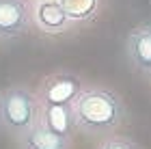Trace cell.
Here are the masks:
<instances>
[{
	"mask_svg": "<svg viewBox=\"0 0 151 149\" xmlns=\"http://www.w3.org/2000/svg\"><path fill=\"white\" fill-rule=\"evenodd\" d=\"M76 132L101 136L119 130L125 119V104L110 89H82L73 99Z\"/></svg>",
	"mask_w": 151,
	"mask_h": 149,
	"instance_id": "6da1fadb",
	"label": "cell"
},
{
	"mask_svg": "<svg viewBox=\"0 0 151 149\" xmlns=\"http://www.w3.org/2000/svg\"><path fill=\"white\" fill-rule=\"evenodd\" d=\"M39 101L28 86L13 84L0 91V130L19 138L37 123Z\"/></svg>",
	"mask_w": 151,
	"mask_h": 149,
	"instance_id": "7a4b0ae2",
	"label": "cell"
},
{
	"mask_svg": "<svg viewBox=\"0 0 151 149\" xmlns=\"http://www.w3.org/2000/svg\"><path fill=\"white\" fill-rule=\"evenodd\" d=\"M80 91H82V80L76 73L58 71L43 78L35 95L39 106H63V104H73Z\"/></svg>",
	"mask_w": 151,
	"mask_h": 149,
	"instance_id": "3957f363",
	"label": "cell"
},
{
	"mask_svg": "<svg viewBox=\"0 0 151 149\" xmlns=\"http://www.w3.org/2000/svg\"><path fill=\"white\" fill-rule=\"evenodd\" d=\"M30 9L26 0H0V41L22 37L30 26Z\"/></svg>",
	"mask_w": 151,
	"mask_h": 149,
	"instance_id": "277c9868",
	"label": "cell"
},
{
	"mask_svg": "<svg viewBox=\"0 0 151 149\" xmlns=\"http://www.w3.org/2000/svg\"><path fill=\"white\" fill-rule=\"evenodd\" d=\"M125 56L132 69L142 76H151V24L136 26L127 32Z\"/></svg>",
	"mask_w": 151,
	"mask_h": 149,
	"instance_id": "5b68a950",
	"label": "cell"
},
{
	"mask_svg": "<svg viewBox=\"0 0 151 149\" xmlns=\"http://www.w3.org/2000/svg\"><path fill=\"white\" fill-rule=\"evenodd\" d=\"M37 123L47 127L54 134L71 138L76 134V119H73V108L71 104L63 106H39V117Z\"/></svg>",
	"mask_w": 151,
	"mask_h": 149,
	"instance_id": "8992f818",
	"label": "cell"
},
{
	"mask_svg": "<svg viewBox=\"0 0 151 149\" xmlns=\"http://www.w3.org/2000/svg\"><path fill=\"white\" fill-rule=\"evenodd\" d=\"M19 149H69L71 138L50 132L41 123H35L28 132H24L17 138Z\"/></svg>",
	"mask_w": 151,
	"mask_h": 149,
	"instance_id": "52a82bcc",
	"label": "cell"
},
{
	"mask_svg": "<svg viewBox=\"0 0 151 149\" xmlns=\"http://www.w3.org/2000/svg\"><path fill=\"white\" fill-rule=\"evenodd\" d=\"M35 22L45 32H63L67 30L71 19L67 17V13L58 4V0H41L35 6Z\"/></svg>",
	"mask_w": 151,
	"mask_h": 149,
	"instance_id": "ba28073f",
	"label": "cell"
},
{
	"mask_svg": "<svg viewBox=\"0 0 151 149\" xmlns=\"http://www.w3.org/2000/svg\"><path fill=\"white\" fill-rule=\"evenodd\" d=\"M58 4L71 22H88L97 13L99 0H58Z\"/></svg>",
	"mask_w": 151,
	"mask_h": 149,
	"instance_id": "9c48e42d",
	"label": "cell"
},
{
	"mask_svg": "<svg viewBox=\"0 0 151 149\" xmlns=\"http://www.w3.org/2000/svg\"><path fill=\"white\" fill-rule=\"evenodd\" d=\"M97 149H138V145H134L132 140H127V138L114 136V138H106Z\"/></svg>",
	"mask_w": 151,
	"mask_h": 149,
	"instance_id": "30bf717a",
	"label": "cell"
}]
</instances>
